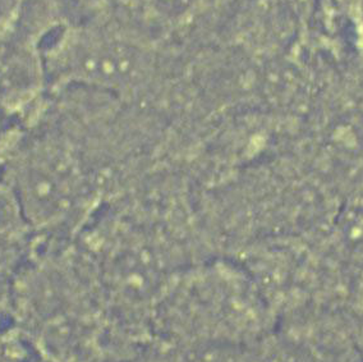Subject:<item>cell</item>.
<instances>
[{
  "label": "cell",
  "instance_id": "3",
  "mask_svg": "<svg viewBox=\"0 0 363 362\" xmlns=\"http://www.w3.org/2000/svg\"><path fill=\"white\" fill-rule=\"evenodd\" d=\"M238 349L151 342L136 355L119 362H233Z\"/></svg>",
  "mask_w": 363,
  "mask_h": 362
},
{
  "label": "cell",
  "instance_id": "4",
  "mask_svg": "<svg viewBox=\"0 0 363 362\" xmlns=\"http://www.w3.org/2000/svg\"><path fill=\"white\" fill-rule=\"evenodd\" d=\"M16 269L6 261L0 259V327H6L11 323L9 319V296L13 282Z\"/></svg>",
  "mask_w": 363,
  "mask_h": 362
},
{
  "label": "cell",
  "instance_id": "1",
  "mask_svg": "<svg viewBox=\"0 0 363 362\" xmlns=\"http://www.w3.org/2000/svg\"><path fill=\"white\" fill-rule=\"evenodd\" d=\"M278 325V317L246 266L218 260L183 268L156 300L150 341L240 349Z\"/></svg>",
  "mask_w": 363,
  "mask_h": 362
},
{
  "label": "cell",
  "instance_id": "2",
  "mask_svg": "<svg viewBox=\"0 0 363 362\" xmlns=\"http://www.w3.org/2000/svg\"><path fill=\"white\" fill-rule=\"evenodd\" d=\"M0 175L38 238L82 223L94 201V182L81 151L52 132H13L1 141Z\"/></svg>",
  "mask_w": 363,
  "mask_h": 362
}]
</instances>
